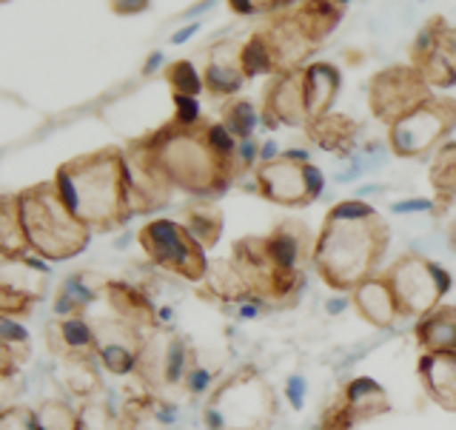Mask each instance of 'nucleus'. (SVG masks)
Returning <instances> with one entry per match:
<instances>
[{
	"instance_id": "obj_16",
	"label": "nucleus",
	"mask_w": 456,
	"mask_h": 430,
	"mask_svg": "<svg viewBox=\"0 0 456 430\" xmlns=\"http://www.w3.org/2000/svg\"><path fill=\"white\" fill-rule=\"evenodd\" d=\"M263 40L268 43L271 57H274V69L280 71H291L299 69V63L314 52L317 40L303 26V20L297 18V12H285L271 18L263 28H260Z\"/></svg>"
},
{
	"instance_id": "obj_22",
	"label": "nucleus",
	"mask_w": 456,
	"mask_h": 430,
	"mask_svg": "<svg viewBox=\"0 0 456 430\" xmlns=\"http://www.w3.org/2000/svg\"><path fill=\"white\" fill-rule=\"evenodd\" d=\"M351 305L368 325H374V328H391L399 320L396 296L391 291L388 280L382 277V271L377 277L365 280L356 291H351Z\"/></svg>"
},
{
	"instance_id": "obj_11",
	"label": "nucleus",
	"mask_w": 456,
	"mask_h": 430,
	"mask_svg": "<svg viewBox=\"0 0 456 430\" xmlns=\"http://www.w3.org/2000/svg\"><path fill=\"white\" fill-rule=\"evenodd\" d=\"M194 365L197 356L189 345V339L175 331L157 328V331L146 334V339H142L134 374L146 385V391H163L183 385Z\"/></svg>"
},
{
	"instance_id": "obj_2",
	"label": "nucleus",
	"mask_w": 456,
	"mask_h": 430,
	"mask_svg": "<svg viewBox=\"0 0 456 430\" xmlns=\"http://www.w3.org/2000/svg\"><path fill=\"white\" fill-rule=\"evenodd\" d=\"M54 185L69 211L89 231L123 228L134 217L123 149H100L75 157L54 171Z\"/></svg>"
},
{
	"instance_id": "obj_1",
	"label": "nucleus",
	"mask_w": 456,
	"mask_h": 430,
	"mask_svg": "<svg viewBox=\"0 0 456 430\" xmlns=\"http://www.w3.org/2000/svg\"><path fill=\"white\" fill-rule=\"evenodd\" d=\"M391 246V228L374 206L342 199L331 206L314 242V271L337 294L356 291L379 274L382 256Z\"/></svg>"
},
{
	"instance_id": "obj_9",
	"label": "nucleus",
	"mask_w": 456,
	"mask_h": 430,
	"mask_svg": "<svg viewBox=\"0 0 456 430\" xmlns=\"http://www.w3.org/2000/svg\"><path fill=\"white\" fill-rule=\"evenodd\" d=\"M325 189V174L308 160V151L291 149L277 160L260 163L254 171V191L285 208L311 206Z\"/></svg>"
},
{
	"instance_id": "obj_23",
	"label": "nucleus",
	"mask_w": 456,
	"mask_h": 430,
	"mask_svg": "<svg viewBox=\"0 0 456 430\" xmlns=\"http://www.w3.org/2000/svg\"><path fill=\"white\" fill-rule=\"evenodd\" d=\"M242 46H234V43H217L208 52V66L203 71V83L211 94H237L242 89V80H246V71H242Z\"/></svg>"
},
{
	"instance_id": "obj_27",
	"label": "nucleus",
	"mask_w": 456,
	"mask_h": 430,
	"mask_svg": "<svg viewBox=\"0 0 456 430\" xmlns=\"http://www.w3.org/2000/svg\"><path fill=\"white\" fill-rule=\"evenodd\" d=\"M339 89V71L331 63H314L305 66V106L308 120L331 111V103Z\"/></svg>"
},
{
	"instance_id": "obj_41",
	"label": "nucleus",
	"mask_w": 456,
	"mask_h": 430,
	"mask_svg": "<svg viewBox=\"0 0 456 430\" xmlns=\"http://www.w3.org/2000/svg\"><path fill=\"white\" fill-rule=\"evenodd\" d=\"M171 120H177L180 126H200V123H203V118H200L197 97L175 92V118H171Z\"/></svg>"
},
{
	"instance_id": "obj_15",
	"label": "nucleus",
	"mask_w": 456,
	"mask_h": 430,
	"mask_svg": "<svg viewBox=\"0 0 456 430\" xmlns=\"http://www.w3.org/2000/svg\"><path fill=\"white\" fill-rule=\"evenodd\" d=\"M263 120L271 132L280 126H308L305 69L280 71V75L271 77L263 97Z\"/></svg>"
},
{
	"instance_id": "obj_38",
	"label": "nucleus",
	"mask_w": 456,
	"mask_h": 430,
	"mask_svg": "<svg viewBox=\"0 0 456 430\" xmlns=\"http://www.w3.org/2000/svg\"><path fill=\"white\" fill-rule=\"evenodd\" d=\"M166 80L171 83V89H175L177 94H191L197 97L200 92L206 89V83H203V75L194 69L191 61H177V63H171L166 69Z\"/></svg>"
},
{
	"instance_id": "obj_19",
	"label": "nucleus",
	"mask_w": 456,
	"mask_h": 430,
	"mask_svg": "<svg viewBox=\"0 0 456 430\" xmlns=\"http://www.w3.org/2000/svg\"><path fill=\"white\" fill-rule=\"evenodd\" d=\"M109 277L97 274V271L80 268L75 274H69L54 294V317H86L89 308L100 296H106Z\"/></svg>"
},
{
	"instance_id": "obj_45",
	"label": "nucleus",
	"mask_w": 456,
	"mask_h": 430,
	"mask_svg": "<svg viewBox=\"0 0 456 430\" xmlns=\"http://www.w3.org/2000/svg\"><path fill=\"white\" fill-rule=\"evenodd\" d=\"M436 203H431V199H408V203H399L394 206L396 214H405V211H431Z\"/></svg>"
},
{
	"instance_id": "obj_43",
	"label": "nucleus",
	"mask_w": 456,
	"mask_h": 430,
	"mask_svg": "<svg viewBox=\"0 0 456 430\" xmlns=\"http://www.w3.org/2000/svg\"><path fill=\"white\" fill-rule=\"evenodd\" d=\"M185 388H189L191 393H211L214 388H211V385H214V379H211V374H208V370L203 368V365H194L191 370H189V377H185Z\"/></svg>"
},
{
	"instance_id": "obj_24",
	"label": "nucleus",
	"mask_w": 456,
	"mask_h": 430,
	"mask_svg": "<svg viewBox=\"0 0 456 430\" xmlns=\"http://www.w3.org/2000/svg\"><path fill=\"white\" fill-rule=\"evenodd\" d=\"M337 396L342 399V405L348 408L351 419L356 425L370 422L377 417H385V413L391 410L388 391H385L382 385L377 379H370V377H354L348 385H342Z\"/></svg>"
},
{
	"instance_id": "obj_34",
	"label": "nucleus",
	"mask_w": 456,
	"mask_h": 430,
	"mask_svg": "<svg viewBox=\"0 0 456 430\" xmlns=\"http://www.w3.org/2000/svg\"><path fill=\"white\" fill-rule=\"evenodd\" d=\"M20 254H32V251L26 246L14 194H6L4 203H0V256H20Z\"/></svg>"
},
{
	"instance_id": "obj_28",
	"label": "nucleus",
	"mask_w": 456,
	"mask_h": 430,
	"mask_svg": "<svg viewBox=\"0 0 456 430\" xmlns=\"http://www.w3.org/2000/svg\"><path fill=\"white\" fill-rule=\"evenodd\" d=\"M203 285H206L208 296L220 299V303H225V305H242L251 299L248 285L237 271V265L232 263V256H228V260H214Z\"/></svg>"
},
{
	"instance_id": "obj_39",
	"label": "nucleus",
	"mask_w": 456,
	"mask_h": 430,
	"mask_svg": "<svg viewBox=\"0 0 456 430\" xmlns=\"http://www.w3.org/2000/svg\"><path fill=\"white\" fill-rule=\"evenodd\" d=\"M0 430H37L35 408L9 405L0 413Z\"/></svg>"
},
{
	"instance_id": "obj_17",
	"label": "nucleus",
	"mask_w": 456,
	"mask_h": 430,
	"mask_svg": "<svg viewBox=\"0 0 456 430\" xmlns=\"http://www.w3.org/2000/svg\"><path fill=\"white\" fill-rule=\"evenodd\" d=\"M46 280H49V265L35 254H20V256H0V291L18 294L37 305L46 296Z\"/></svg>"
},
{
	"instance_id": "obj_7",
	"label": "nucleus",
	"mask_w": 456,
	"mask_h": 430,
	"mask_svg": "<svg viewBox=\"0 0 456 430\" xmlns=\"http://www.w3.org/2000/svg\"><path fill=\"white\" fill-rule=\"evenodd\" d=\"M137 246L149 256L154 268H163L185 282H206L208 277V256L206 248L191 237V231L177 220H149L140 225Z\"/></svg>"
},
{
	"instance_id": "obj_5",
	"label": "nucleus",
	"mask_w": 456,
	"mask_h": 430,
	"mask_svg": "<svg viewBox=\"0 0 456 430\" xmlns=\"http://www.w3.org/2000/svg\"><path fill=\"white\" fill-rule=\"evenodd\" d=\"M277 417V393L251 365L214 385L203 408L208 430H268Z\"/></svg>"
},
{
	"instance_id": "obj_6",
	"label": "nucleus",
	"mask_w": 456,
	"mask_h": 430,
	"mask_svg": "<svg viewBox=\"0 0 456 430\" xmlns=\"http://www.w3.org/2000/svg\"><path fill=\"white\" fill-rule=\"evenodd\" d=\"M382 277L388 280L391 291L396 296L399 317H413V320H422L434 308H439L453 285L445 268L417 251L396 256V260L382 271Z\"/></svg>"
},
{
	"instance_id": "obj_13",
	"label": "nucleus",
	"mask_w": 456,
	"mask_h": 430,
	"mask_svg": "<svg viewBox=\"0 0 456 430\" xmlns=\"http://www.w3.org/2000/svg\"><path fill=\"white\" fill-rule=\"evenodd\" d=\"M411 61L431 89L456 85V28L442 18H431L413 43Z\"/></svg>"
},
{
	"instance_id": "obj_33",
	"label": "nucleus",
	"mask_w": 456,
	"mask_h": 430,
	"mask_svg": "<svg viewBox=\"0 0 456 430\" xmlns=\"http://www.w3.org/2000/svg\"><path fill=\"white\" fill-rule=\"evenodd\" d=\"M37 430H86L83 413L69 399H43L35 408Z\"/></svg>"
},
{
	"instance_id": "obj_10",
	"label": "nucleus",
	"mask_w": 456,
	"mask_h": 430,
	"mask_svg": "<svg viewBox=\"0 0 456 430\" xmlns=\"http://www.w3.org/2000/svg\"><path fill=\"white\" fill-rule=\"evenodd\" d=\"M456 126V100L431 97L388 126V149L396 157H425L445 140Z\"/></svg>"
},
{
	"instance_id": "obj_21",
	"label": "nucleus",
	"mask_w": 456,
	"mask_h": 430,
	"mask_svg": "<svg viewBox=\"0 0 456 430\" xmlns=\"http://www.w3.org/2000/svg\"><path fill=\"white\" fill-rule=\"evenodd\" d=\"M417 377L425 396L448 413H456V351L422 353L417 362Z\"/></svg>"
},
{
	"instance_id": "obj_32",
	"label": "nucleus",
	"mask_w": 456,
	"mask_h": 430,
	"mask_svg": "<svg viewBox=\"0 0 456 430\" xmlns=\"http://www.w3.org/2000/svg\"><path fill=\"white\" fill-rule=\"evenodd\" d=\"M342 6H346V0H303L294 12H297V18L303 20V26L314 35V40L320 43L339 23Z\"/></svg>"
},
{
	"instance_id": "obj_36",
	"label": "nucleus",
	"mask_w": 456,
	"mask_h": 430,
	"mask_svg": "<svg viewBox=\"0 0 456 430\" xmlns=\"http://www.w3.org/2000/svg\"><path fill=\"white\" fill-rule=\"evenodd\" d=\"M242 71H246V77H260V75H277L274 69V57H271V49L268 43L263 40L260 32H254L246 43H242Z\"/></svg>"
},
{
	"instance_id": "obj_25",
	"label": "nucleus",
	"mask_w": 456,
	"mask_h": 430,
	"mask_svg": "<svg viewBox=\"0 0 456 430\" xmlns=\"http://www.w3.org/2000/svg\"><path fill=\"white\" fill-rule=\"evenodd\" d=\"M305 134L317 149H322L328 154H337V157H346L354 149L360 126H356L348 114L328 111V114H320V118L308 120Z\"/></svg>"
},
{
	"instance_id": "obj_42",
	"label": "nucleus",
	"mask_w": 456,
	"mask_h": 430,
	"mask_svg": "<svg viewBox=\"0 0 456 430\" xmlns=\"http://www.w3.org/2000/svg\"><path fill=\"white\" fill-rule=\"evenodd\" d=\"M237 14H260V12H274L291 0H228Z\"/></svg>"
},
{
	"instance_id": "obj_8",
	"label": "nucleus",
	"mask_w": 456,
	"mask_h": 430,
	"mask_svg": "<svg viewBox=\"0 0 456 430\" xmlns=\"http://www.w3.org/2000/svg\"><path fill=\"white\" fill-rule=\"evenodd\" d=\"M232 263L242 274L248 285V294L254 303H260L263 308H291L297 305L299 291H303L305 280L289 277L285 271L274 263L268 248V239L263 237H242L234 242L232 248Z\"/></svg>"
},
{
	"instance_id": "obj_4",
	"label": "nucleus",
	"mask_w": 456,
	"mask_h": 430,
	"mask_svg": "<svg viewBox=\"0 0 456 430\" xmlns=\"http://www.w3.org/2000/svg\"><path fill=\"white\" fill-rule=\"evenodd\" d=\"M26 246L46 263H66L86 251L92 231L63 203L54 180L28 185L14 194Z\"/></svg>"
},
{
	"instance_id": "obj_26",
	"label": "nucleus",
	"mask_w": 456,
	"mask_h": 430,
	"mask_svg": "<svg viewBox=\"0 0 456 430\" xmlns=\"http://www.w3.org/2000/svg\"><path fill=\"white\" fill-rule=\"evenodd\" d=\"M413 337L422 353L456 351V305H439L428 317L417 320Z\"/></svg>"
},
{
	"instance_id": "obj_37",
	"label": "nucleus",
	"mask_w": 456,
	"mask_h": 430,
	"mask_svg": "<svg viewBox=\"0 0 456 430\" xmlns=\"http://www.w3.org/2000/svg\"><path fill=\"white\" fill-rule=\"evenodd\" d=\"M228 132H232L237 140H251L254 126H256V109L248 103V100H232L223 109V120H220Z\"/></svg>"
},
{
	"instance_id": "obj_48",
	"label": "nucleus",
	"mask_w": 456,
	"mask_h": 430,
	"mask_svg": "<svg viewBox=\"0 0 456 430\" xmlns=\"http://www.w3.org/2000/svg\"><path fill=\"white\" fill-rule=\"evenodd\" d=\"M448 239H451V246H453V251H456V220H453L451 231H448Z\"/></svg>"
},
{
	"instance_id": "obj_3",
	"label": "nucleus",
	"mask_w": 456,
	"mask_h": 430,
	"mask_svg": "<svg viewBox=\"0 0 456 430\" xmlns=\"http://www.w3.org/2000/svg\"><path fill=\"white\" fill-rule=\"evenodd\" d=\"M140 146L151 154L171 189L197 199L220 197L240 174L237 157L223 154L214 146L208 123L180 126L177 120H168L157 132L140 137Z\"/></svg>"
},
{
	"instance_id": "obj_47",
	"label": "nucleus",
	"mask_w": 456,
	"mask_h": 430,
	"mask_svg": "<svg viewBox=\"0 0 456 430\" xmlns=\"http://www.w3.org/2000/svg\"><path fill=\"white\" fill-rule=\"evenodd\" d=\"M163 63V54L160 52H154L151 57H149V63H146V69H142V71H146V75H151V71L157 69V66H160Z\"/></svg>"
},
{
	"instance_id": "obj_44",
	"label": "nucleus",
	"mask_w": 456,
	"mask_h": 430,
	"mask_svg": "<svg viewBox=\"0 0 456 430\" xmlns=\"http://www.w3.org/2000/svg\"><path fill=\"white\" fill-rule=\"evenodd\" d=\"M111 9L118 14H137L149 9V0H111Z\"/></svg>"
},
{
	"instance_id": "obj_12",
	"label": "nucleus",
	"mask_w": 456,
	"mask_h": 430,
	"mask_svg": "<svg viewBox=\"0 0 456 430\" xmlns=\"http://www.w3.org/2000/svg\"><path fill=\"white\" fill-rule=\"evenodd\" d=\"M431 97V85L425 83L417 66H388L368 83V106L377 120L388 126Z\"/></svg>"
},
{
	"instance_id": "obj_31",
	"label": "nucleus",
	"mask_w": 456,
	"mask_h": 430,
	"mask_svg": "<svg viewBox=\"0 0 456 430\" xmlns=\"http://www.w3.org/2000/svg\"><path fill=\"white\" fill-rule=\"evenodd\" d=\"M428 180H431L439 211L448 208L456 199V142H445L442 149H436L434 163L428 168Z\"/></svg>"
},
{
	"instance_id": "obj_29",
	"label": "nucleus",
	"mask_w": 456,
	"mask_h": 430,
	"mask_svg": "<svg viewBox=\"0 0 456 430\" xmlns=\"http://www.w3.org/2000/svg\"><path fill=\"white\" fill-rule=\"evenodd\" d=\"M183 225L189 228L200 246L211 251L223 237V211L208 199H197V203H189L183 208Z\"/></svg>"
},
{
	"instance_id": "obj_30",
	"label": "nucleus",
	"mask_w": 456,
	"mask_h": 430,
	"mask_svg": "<svg viewBox=\"0 0 456 430\" xmlns=\"http://www.w3.org/2000/svg\"><path fill=\"white\" fill-rule=\"evenodd\" d=\"M28 360V331L12 317L0 320V377L12 379Z\"/></svg>"
},
{
	"instance_id": "obj_18",
	"label": "nucleus",
	"mask_w": 456,
	"mask_h": 430,
	"mask_svg": "<svg viewBox=\"0 0 456 430\" xmlns=\"http://www.w3.org/2000/svg\"><path fill=\"white\" fill-rule=\"evenodd\" d=\"M49 351L61 360H94L97 334L94 322L86 317H52L46 322Z\"/></svg>"
},
{
	"instance_id": "obj_46",
	"label": "nucleus",
	"mask_w": 456,
	"mask_h": 430,
	"mask_svg": "<svg viewBox=\"0 0 456 430\" xmlns=\"http://www.w3.org/2000/svg\"><path fill=\"white\" fill-rule=\"evenodd\" d=\"M197 23H191V26H185V28H180V32L175 35V37H171V43H175V46H180V43H185V40H189V37H194L197 35Z\"/></svg>"
},
{
	"instance_id": "obj_40",
	"label": "nucleus",
	"mask_w": 456,
	"mask_h": 430,
	"mask_svg": "<svg viewBox=\"0 0 456 430\" xmlns=\"http://www.w3.org/2000/svg\"><path fill=\"white\" fill-rule=\"evenodd\" d=\"M354 427H356V422L351 419V413L346 405H342L339 396L322 410L320 425H317V430H354Z\"/></svg>"
},
{
	"instance_id": "obj_14",
	"label": "nucleus",
	"mask_w": 456,
	"mask_h": 430,
	"mask_svg": "<svg viewBox=\"0 0 456 430\" xmlns=\"http://www.w3.org/2000/svg\"><path fill=\"white\" fill-rule=\"evenodd\" d=\"M94 334H97V365L109 370L114 377H128L137 370V356L142 348L146 334L137 331L134 325L123 322L120 317H103L92 320Z\"/></svg>"
},
{
	"instance_id": "obj_20",
	"label": "nucleus",
	"mask_w": 456,
	"mask_h": 430,
	"mask_svg": "<svg viewBox=\"0 0 456 430\" xmlns=\"http://www.w3.org/2000/svg\"><path fill=\"white\" fill-rule=\"evenodd\" d=\"M106 303L111 305L114 317H120L123 322L134 325L142 334H151L160 328V311L154 308L151 296L142 288H137L134 282L111 280L109 288H106Z\"/></svg>"
},
{
	"instance_id": "obj_35",
	"label": "nucleus",
	"mask_w": 456,
	"mask_h": 430,
	"mask_svg": "<svg viewBox=\"0 0 456 430\" xmlns=\"http://www.w3.org/2000/svg\"><path fill=\"white\" fill-rule=\"evenodd\" d=\"M66 388L71 396L77 399H92L100 391V379H97V360H66Z\"/></svg>"
}]
</instances>
